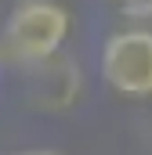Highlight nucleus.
<instances>
[{"instance_id": "obj_1", "label": "nucleus", "mask_w": 152, "mask_h": 155, "mask_svg": "<svg viewBox=\"0 0 152 155\" xmlns=\"http://www.w3.org/2000/svg\"><path fill=\"white\" fill-rule=\"evenodd\" d=\"M73 33V15L54 0H22L7 25H4V47L15 61L36 65L43 58L58 54Z\"/></svg>"}, {"instance_id": "obj_5", "label": "nucleus", "mask_w": 152, "mask_h": 155, "mask_svg": "<svg viewBox=\"0 0 152 155\" xmlns=\"http://www.w3.org/2000/svg\"><path fill=\"white\" fill-rule=\"evenodd\" d=\"M15 155H58V152H15Z\"/></svg>"}, {"instance_id": "obj_7", "label": "nucleus", "mask_w": 152, "mask_h": 155, "mask_svg": "<svg viewBox=\"0 0 152 155\" xmlns=\"http://www.w3.org/2000/svg\"><path fill=\"white\" fill-rule=\"evenodd\" d=\"M0 65H4V61H0Z\"/></svg>"}, {"instance_id": "obj_3", "label": "nucleus", "mask_w": 152, "mask_h": 155, "mask_svg": "<svg viewBox=\"0 0 152 155\" xmlns=\"http://www.w3.org/2000/svg\"><path fill=\"white\" fill-rule=\"evenodd\" d=\"M36 72L29 76V90H33V105L40 112H65L73 108L83 94V72L73 58H65L62 51L43 58L33 65Z\"/></svg>"}, {"instance_id": "obj_4", "label": "nucleus", "mask_w": 152, "mask_h": 155, "mask_svg": "<svg viewBox=\"0 0 152 155\" xmlns=\"http://www.w3.org/2000/svg\"><path fill=\"white\" fill-rule=\"evenodd\" d=\"M123 18H134V22H149L152 18V0H109Z\"/></svg>"}, {"instance_id": "obj_6", "label": "nucleus", "mask_w": 152, "mask_h": 155, "mask_svg": "<svg viewBox=\"0 0 152 155\" xmlns=\"http://www.w3.org/2000/svg\"><path fill=\"white\" fill-rule=\"evenodd\" d=\"M149 101V130H152V97H145Z\"/></svg>"}, {"instance_id": "obj_2", "label": "nucleus", "mask_w": 152, "mask_h": 155, "mask_svg": "<svg viewBox=\"0 0 152 155\" xmlns=\"http://www.w3.org/2000/svg\"><path fill=\"white\" fill-rule=\"evenodd\" d=\"M102 79L119 97H152V29H119L102 43Z\"/></svg>"}]
</instances>
